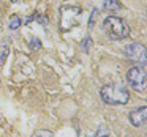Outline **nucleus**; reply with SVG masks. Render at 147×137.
I'll list each match as a JSON object with an SVG mask.
<instances>
[{
  "mask_svg": "<svg viewBox=\"0 0 147 137\" xmlns=\"http://www.w3.org/2000/svg\"><path fill=\"white\" fill-rule=\"evenodd\" d=\"M8 51H10L8 44H0V65L5 63V60L8 57Z\"/></svg>",
  "mask_w": 147,
  "mask_h": 137,
  "instance_id": "9",
  "label": "nucleus"
},
{
  "mask_svg": "<svg viewBox=\"0 0 147 137\" xmlns=\"http://www.w3.org/2000/svg\"><path fill=\"white\" fill-rule=\"evenodd\" d=\"M127 82L134 92H139V93L146 92V87H147L146 68L144 66H133L127 73Z\"/></svg>",
  "mask_w": 147,
  "mask_h": 137,
  "instance_id": "3",
  "label": "nucleus"
},
{
  "mask_svg": "<svg viewBox=\"0 0 147 137\" xmlns=\"http://www.w3.org/2000/svg\"><path fill=\"white\" fill-rule=\"evenodd\" d=\"M10 2H13V3H14V2H18V0H10Z\"/></svg>",
  "mask_w": 147,
  "mask_h": 137,
  "instance_id": "17",
  "label": "nucleus"
},
{
  "mask_svg": "<svg viewBox=\"0 0 147 137\" xmlns=\"http://www.w3.org/2000/svg\"><path fill=\"white\" fill-rule=\"evenodd\" d=\"M81 14L79 7H71V5H63L60 8V29L68 30L73 25H76L78 17Z\"/></svg>",
  "mask_w": 147,
  "mask_h": 137,
  "instance_id": "4",
  "label": "nucleus"
},
{
  "mask_svg": "<svg viewBox=\"0 0 147 137\" xmlns=\"http://www.w3.org/2000/svg\"><path fill=\"white\" fill-rule=\"evenodd\" d=\"M96 17H98V10H96V8H93L92 13H90V19H89V29H92V27H93Z\"/></svg>",
  "mask_w": 147,
  "mask_h": 137,
  "instance_id": "12",
  "label": "nucleus"
},
{
  "mask_svg": "<svg viewBox=\"0 0 147 137\" xmlns=\"http://www.w3.org/2000/svg\"><path fill=\"white\" fill-rule=\"evenodd\" d=\"M33 137H54V134H52L49 129H38L35 134H33Z\"/></svg>",
  "mask_w": 147,
  "mask_h": 137,
  "instance_id": "11",
  "label": "nucleus"
},
{
  "mask_svg": "<svg viewBox=\"0 0 147 137\" xmlns=\"http://www.w3.org/2000/svg\"><path fill=\"white\" fill-rule=\"evenodd\" d=\"M103 29L111 39H123L130 35V25L127 21L117 16H108L103 22Z\"/></svg>",
  "mask_w": 147,
  "mask_h": 137,
  "instance_id": "2",
  "label": "nucleus"
},
{
  "mask_svg": "<svg viewBox=\"0 0 147 137\" xmlns=\"http://www.w3.org/2000/svg\"><path fill=\"white\" fill-rule=\"evenodd\" d=\"M125 54L130 60H133L138 66H144L146 68L147 63V57H146V47L141 43H131L125 47Z\"/></svg>",
  "mask_w": 147,
  "mask_h": 137,
  "instance_id": "5",
  "label": "nucleus"
},
{
  "mask_svg": "<svg viewBox=\"0 0 147 137\" xmlns=\"http://www.w3.org/2000/svg\"><path fill=\"white\" fill-rule=\"evenodd\" d=\"M130 121L133 123V126H144L147 121V107L144 106V107H138L134 109V110L130 112Z\"/></svg>",
  "mask_w": 147,
  "mask_h": 137,
  "instance_id": "6",
  "label": "nucleus"
},
{
  "mask_svg": "<svg viewBox=\"0 0 147 137\" xmlns=\"http://www.w3.org/2000/svg\"><path fill=\"white\" fill-rule=\"evenodd\" d=\"M32 21H33V16H29V17H27V19H26V24H27V25H29V24L32 22Z\"/></svg>",
  "mask_w": 147,
  "mask_h": 137,
  "instance_id": "16",
  "label": "nucleus"
},
{
  "mask_svg": "<svg viewBox=\"0 0 147 137\" xmlns=\"http://www.w3.org/2000/svg\"><path fill=\"white\" fill-rule=\"evenodd\" d=\"M38 21H40L41 24H46V22H48V19H46V17H43V16H38Z\"/></svg>",
  "mask_w": 147,
  "mask_h": 137,
  "instance_id": "15",
  "label": "nucleus"
},
{
  "mask_svg": "<svg viewBox=\"0 0 147 137\" xmlns=\"http://www.w3.org/2000/svg\"><path fill=\"white\" fill-rule=\"evenodd\" d=\"M109 136V129L106 126H100L98 131H96V136L95 137H108Z\"/></svg>",
  "mask_w": 147,
  "mask_h": 137,
  "instance_id": "13",
  "label": "nucleus"
},
{
  "mask_svg": "<svg viewBox=\"0 0 147 137\" xmlns=\"http://www.w3.org/2000/svg\"><path fill=\"white\" fill-rule=\"evenodd\" d=\"M105 10L108 13H115L120 10V3L119 0H105Z\"/></svg>",
  "mask_w": 147,
  "mask_h": 137,
  "instance_id": "7",
  "label": "nucleus"
},
{
  "mask_svg": "<svg viewBox=\"0 0 147 137\" xmlns=\"http://www.w3.org/2000/svg\"><path fill=\"white\" fill-rule=\"evenodd\" d=\"M101 99L111 106H125L130 101V92L122 84H108L100 92Z\"/></svg>",
  "mask_w": 147,
  "mask_h": 137,
  "instance_id": "1",
  "label": "nucleus"
},
{
  "mask_svg": "<svg viewBox=\"0 0 147 137\" xmlns=\"http://www.w3.org/2000/svg\"><path fill=\"white\" fill-rule=\"evenodd\" d=\"M30 47L33 49V51H38L40 47H41V43L38 41V38H35V36H32V38H30Z\"/></svg>",
  "mask_w": 147,
  "mask_h": 137,
  "instance_id": "14",
  "label": "nucleus"
},
{
  "mask_svg": "<svg viewBox=\"0 0 147 137\" xmlns=\"http://www.w3.org/2000/svg\"><path fill=\"white\" fill-rule=\"evenodd\" d=\"M90 47H92V38H90L89 35L84 38V41H82V44H81V49H82V52H89L90 51Z\"/></svg>",
  "mask_w": 147,
  "mask_h": 137,
  "instance_id": "10",
  "label": "nucleus"
},
{
  "mask_svg": "<svg viewBox=\"0 0 147 137\" xmlns=\"http://www.w3.org/2000/svg\"><path fill=\"white\" fill-rule=\"evenodd\" d=\"M21 25H22V21H21V17L18 16V14H14V16H11V19H10V24H8V27H10V30H18Z\"/></svg>",
  "mask_w": 147,
  "mask_h": 137,
  "instance_id": "8",
  "label": "nucleus"
}]
</instances>
